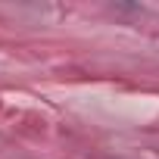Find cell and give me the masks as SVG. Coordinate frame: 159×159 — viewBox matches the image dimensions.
I'll use <instances>...</instances> for the list:
<instances>
[]
</instances>
